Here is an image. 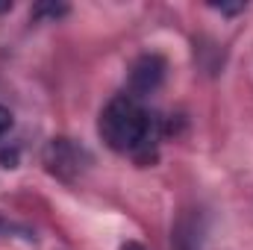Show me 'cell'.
<instances>
[{
    "instance_id": "obj_4",
    "label": "cell",
    "mask_w": 253,
    "mask_h": 250,
    "mask_svg": "<svg viewBox=\"0 0 253 250\" xmlns=\"http://www.w3.org/2000/svg\"><path fill=\"white\" fill-rule=\"evenodd\" d=\"M68 12V6H39L36 9V15H53V18H59Z\"/></svg>"
},
{
    "instance_id": "obj_6",
    "label": "cell",
    "mask_w": 253,
    "mask_h": 250,
    "mask_svg": "<svg viewBox=\"0 0 253 250\" xmlns=\"http://www.w3.org/2000/svg\"><path fill=\"white\" fill-rule=\"evenodd\" d=\"M121 250H144L138 242H126V245H121Z\"/></svg>"
},
{
    "instance_id": "obj_2",
    "label": "cell",
    "mask_w": 253,
    "mask_h": 250,
    "mask_svg": "<svg viewBox=\"0 0 253 250\" xmlns=\"http://www.w3.org/2000/svg\"><path fill=\"white\" fill-rule=\"evenodd\" d=\"M85 162H88V153L83 147H77L71 138H53L47 144V150H44L47 171L56 174V177H62V180H74L83 171Z\"/></svg>"
},
{
    "instance_id": "obj_1",
    "label": "cell",
    "mask_w": 253,
    "mask_h": 250,
    "mask_svg": "<svg viewBox=\"0 0 253 250\" xmlns=\"http://www.w3.org/2000/svg\"><path fill=\"white\" fill-rule=\"evenodd\" d=\"M97 132L106 141V147H112L118 153H132L144 162L153 156V150L165 132V124L159 115L144 109L141 100H135L129 94H118L100 112Z\"/></svg>"
},
{
    "instance_id": "obj_7",
    "label": "cell",
    "mask_w": 253,
    "mask_h": 250,
    "mask_svg": "<svg viewBox=\"0 0 253 250\" xmlns=\"http://www.w3.org/2000/svg\"><path fill=\"white\" fill-rule=\"evenodd\" d=\"M9 9H12V3H9V0H3V3H0V12H9Z\"/></svg>"
},
{
    "instance_id": "obj_3",
    "label": "cell",
    "mask_w": 253,
    "mask_h": 250,
    "mask_svg": "<svg viewBox=\"0 0 253 250\" xmlns=\"http://www.w3.org/2000/svg\"><path fill=\"white\" fill-rule=\"evenodd\" d=\"M165 71H168V65L165 59L159 56V53H144V56H138L132 68H129V97H144V94H153L159 85H162V80H165Z\"/></svg>"
},
{
    "instance_id": "obj_5",
    "label": "cell",
    "mask_w": 253,
    "mask_h": 250,
    "mask_svg": "<svg viewBox=\"0 0 253 250\" xmlns=\"http://www.w3.org/2000/svg\"><path fill=\"white\" fill-rule=\"evenodd\" d=\"M12 126V112L6 109V106H0V138L6 135V129Z\"/></svg>"
}]
</instances>
